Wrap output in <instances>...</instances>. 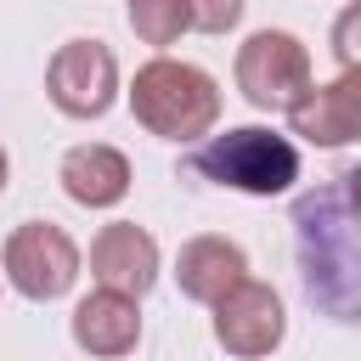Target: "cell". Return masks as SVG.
I'll list each match as a JSON object with an SVG mask.
<instances>
[{
    "label": "cell",
    "mask_w": 361,
    "mask_h": 361,
    "mask_svg": "<svg viewBox=\"0 0 361 361\" xmlns=\"http://www.w3.org/2000/svg\"><path fill=\"white\" fill-rule=\"evenodd\" d=\"M355 169L333 175L327 186L293 203V248L310 305L333 322H355L361 310V243H355Z\"/></svg>",
    "instance_id": "obj_1"
},
{
    "label": "cell",
    "mask_w": 361,
    "mask_h": 361,
    "mask_svg": "<svg viewBox=\"0 0 361 361\" xmlns=\"http://www.w3.org/2000/svg\"><path fill=\"white\" fill-rule=\"evenodd\" d=\"M130 113L147 135L158 141H175V147H192L203 141L214 124H220V85L209 68L197 62H180V56H152L135 68L130 79Z\"/></svg>",
    "instance_id": "obj_2"
},
{
    "label": "cell",
    "mask_w": 361,
    "mask_h": 361,
    "mask_svg": "<svg viewBox=\"0 0 361 361\" xmlns=\"http://www.w3.org/2000/svg\"><path fill=\"white\" fill-rule=\"evenodd\" d=\"M192 147H197L192 169L243 197H282L299 180V147H293V135H276L271 124H237L220 135L209 130Z\"/></svg>",
    "instance_id": "obj_3"
},
{
    "label": "cell",
    "mask_w": 361,
    "mask_h": 361,
    "mask_svg": "<svg viewBox=\"0 0 361 361\" xmlns=\"http://www.w3.org/2000/svg\"><path fill=\"white\" fill-rule=\"evenodd\" d=\"M310 51L288 28H254L237 45V90L259 113H288L310 90Z\"/></svg>",
    "instance_id": "obj_4"
},
{
    "label": "cell",
    "mask_w": 361,
    "mask_h": 361,
    "mask_svg": "<svg viewBox=\"0 0 361 361\" xmlns=\"http://www.w3.org/2000/svg\"><path fill=\"white\" fill-rule=\"evenodd\" d=\"M0 265H6V282H11L23 299L51 305V299H62V293L79 282L85 254H79V243H73L62 226H51V220H23V226L6 237Z\"/></svg>",
    "instance_id": "obj_5"
},
{
    "label": "cell",
    "mask_w": 361,
    "mask_h": 361,
    "mask_svg": "<svg viewBox=\"0 0 361 361\" xmlns=\"http://www.w3.org/2000/svg\"><path fill=\"white\" fill-rule=\"evenodd\" d=\"M45 96L62 118H102L118 102V56L102 39H68L45 62Z\"/></svg>",
    "instance_id": "obj_6"
},
{
    "label": "cell",
    "mask_w": 361,
    "mask_h": 361,
    "mask_svg": "<svg viewBox=\"0 0 361 361\" xmlns=\"http://www.w3.org/2000/svg\"><path fill=\"white\" fill-rule=\"evenodd\" d=\"M209 310H214V344L226 355H237V361H259L288 338V310H282V293L271 282L243 276Z\"/></svg>",
    "instance_id": "obj_7"
},
{
    "label": "cell",
    "mask_w": 361,
    "mask_h": 361,
    "mask_svg": "<svg viewBox=\"0 0 361 361\" xmlns=\"http://www.w3.org/2000/svg\"><path fill=\"white\" fill-rule=\"evenodd\" d=\"M288 130L310 147H350L361 135V68H338V79L316 85L288 107Z\"/></svg>",
    "instance_id": "obj_8"
},
{
    "label": "cell",
    "mask_w": 361,
    "mask_h": 361,
    "mask_svg": "<svg viewBox=\"0 0 361 361\" xmlns=\"http://www.w3.org/2000/svg\"><path fill=\"white\" fill-rule=\"evenodd\" d=\"M90 276L102 288L147 299L152 282H158V237L147 226H135V220H107L90 237Z\"/></svg>",
    "instance_id": "obj_9"
},
{
    "label": "cell",
    "mask_w": 361,
    "mask_h": 361,
    "mask_svg": "<svg viewBox=\"0 0 361 361\" xmlns=\"http://www.w3.org/2000/svg\"><path fill=\"white\" fill-rule=\"evenodd\" d=\"M68 333L85 355H130L141 344V299L135 293H118V288H90L73 316H68Z\"/></svg>",
    "instance_id": "obj_10"
},
{
    "label": "cell",
    "mask_w": 361,
    "mask_h": 361,
    "mask_svg": "<svg viewBox=\"0 0 361 361\" xmlns=\"http://www.w3.org/2000/svg\"><path fill=\"white\" fill-rule=\"evenodd\" d=\"M56 180H62V192H68L79 209H113V203L130 197V180H135V175H130V158H124L118 147H107V141H79V147L62 152Z\"/></svg>",
    "instance_id": "obj_11"
},
{
    "label": "cell",
    "mask_w": 361,
    "mask_h": 361,
    "mask_svg": "<svg viewBox=\"0 0 361 361\" xmlns=\"http://www.w3.org/2000/svg\"><path fill=\"white\" fill-rule=\"evenodd\" d=\"M248 276V254H243V243H231V237H220V231H197V237H186L180 243V254H175V288L192 299V305H214L231 282H243Z\"/></svg>",
    "instance_id": "obj_12"
},
{
    "label": "cell",
    "mask_w": 361,
    "mask_h": 361,
    "mask_svg": "<svg viewBox=\"0 0 361 361\" xmlns=\"http://www.w3.org/2000/svg\"><path fill=\"white\" fill-rule=\"evenodd\" d=\"M130 28L141 45L169 51L186 34V0H130Z\"/></svg>",
    "instance_id": "obj_13"
},
{
    "label": "cell",
    "mask_w": 361,
    "mask_h": 361,
    "mask_svg": "<svg viewBox=\"0 0 361 361\" xmlns=\"http://www.w3.org/2000/svg\"><path fill=\"white\" fill-rule=\"evenodd\" d=\"M248 0H186V28L197 34H231L243 23Z\"/></svg>",
    "instance_id": "obj_14"
},
{
    "label": "cell",
    "mask_w": 361,
    "mask_h": 361,
    "mask_svg": "<svg viewBox=\"0 0 361 361\" xmlns=\"http://www.w3.org/2000/svg\"><path fill=\"white\" fill-rule=\"evenodd\" d=\"M355 23H361V11L350 6V11L338 17V28H333V51H338V68H361V51H355Z\"/></svg>",
    "instance_id": "obj_15"
},
{
    "label": "cell",
    "mask_w": 361,
    "mask_h": 361,
    "mask_svg": "<svg viewBox=\"0 0 361 361\" xmlns=\"http://www.w3.org/2000/svg\"><path fill=\"white\" fill-rule=\"evenodd\" d=\"M6 180H11V158H6V147H0V192H6Z\"/></svg>",
    "instance_id": "obj_16"
}]
</instances>
